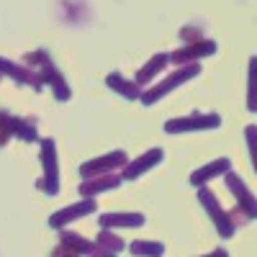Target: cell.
<instances>
[{
  "label": "cell",
  "instance_id": "3957f363",
  "mask_svg": "<svg viewBox=\"0 0 257 257\" xmlns=\"http://www.w3.org/2000/svg\"><path fill=\"white\" fill-rule=\"evenodd\" d=\"M224 180H226V188L231 190V196L237 198V211L229 213L231 221H234V226H237V224H247V221H254V216H257L254 196L247 190V185L242 183V178H239L237 173H231V170H226Z\"/></svg>",
  "mask_w": 257,
  "mask_h": 257
},
{
  "label": "cell",
  "instance_id": "277c9868",
  "mask_svg": "<svg viewBox=\"0 0 257 257\" xmlns=\"http://www.w3.org/2000/svg\"><path fill=\"white\" fill-rule=\"evenodd\" d=\"M41 167H44V178L36 183V188L44 193V196L54 198L59 193V160H57V144L52 137L41 139Z\"/></svg>",
  "mask_w": 257,
  "mask_h": 257
},
{
  "label": "cell",
  "instance_id": "ffe728a7",
  "mask_svg": "<svg viewBox=\"0 0 257 257\" xmlns=\"http://www.w3.org/2000/svg\"><path fill=\"white\" fill-rule=\"evenodd\" d=\"M95 242L103 247L105 254H118V252H123V247H126L123 239L113 234V229H100V234H98V239H95Z\"/></svg>",
  "mask_w": 257,
  "mask_h": 257
},
{
  "label": "cell",
  "instance_id": "e0dca14e",
  "mask_svg": "<svg viewBox=\"0 0 257 257\" xmlns=\"http://www.w3.org/2000/svg\"><path fill=\"white\" fill-rule=\"evenodd\" d=\"M105 85L126 100H139L142 98V85L137 80H126L121 72H108L105 75Z\"/></svg>",
  "mask_w": 257,
  "mask_h": 257
},
{
  "label": "cell",
  "instance_id": "4fadbf2b",
  "mask_svg": "<svg viewBox=\"0 0 257 257\" xmlns=\"http://www.w3.org/2000/svg\"><path fill=\"white\" fill-rule=\"evenodd\" d=\"M0 75H3V77H13L18 85H29V88H34L36 93H41V88H44L31 67H26V64H21V62H13L8 57H0Z\"/></svg>",
  "mask_w": 257,
  "mask_h": 257
},
{
  "label": "cell",
  "instance_id": "44dd1931",
  "mask_svg": "<svg viewBox=\"0 0 257 257\" xmlns=\"http://www.w3.org/2000/svg\"><path fill=\"white\" fill-rule=\"evenodd\" d=\"M128 252H132V254H155V257H160V254H165V244H160V242H142V239H137V242L128 244Z\"/></svg>",
  "mask_w": 257,
  "mask_h": 257
},
{
  "label": "cell",
  "instance_id": "ac0fdd59",
  "mask_svg": "<svg viewBox=\"0 0 257 257\" xmlns=\"http://www.w3.org/2000/svg\"><path fill=\"white\" fill-rule=\"evenodd\" d=\"M167 64H170V54L167 52H160V54H155L152 59H149V62H144V67L137 72V82L139 85H147V82H152L165 67H167Z\"/></svg>",
  "mask_w": 257,
  "mask_h": 257
},
{
  "label": "cell",
  "instance_id": "9c48e42d",
  "mask_svg": "<svg viewBox=\"0 0 257 257\" xmlns=\"http://www.w3.org/2000/svg\"><path fill=\"white\" fill-rule=\"evenodd\" d=\"M62 231V229H59ZM52 254H90V257H105L103 247L98 242H90V239H82L77 237L75 231H62V239H59V247L52 252Z\"/></svg>",
  "mask_w": 257,
  "mask_h": 257
},
{
  "label": "cell",
  "instance_id": "8fae6325",
  "mask_svg": "<svg viewBox=\"0 0 257 257\" xmlns=\"http://www.w3.org/2000/svg\"><path fill=\"white\" fill-rule=\"evenodd\" d=\"M219 52V44L213 39H201V41H193V44H185L175 52H170V62L173 64H188V62H198L203 57H211Z\"/></svg>",
  "mask_w": 257,
  "mask_h": 257
},
{
  "label": "cell",
  "instance_id": "cb8c5ba5",
  "mask_svg": "<svg viewBox=\"0 0 257 257\" xmlns=\"http://www.w3.org/2000/svg\"><path fill=\"white\" fill-rule=\"evenodd\" d=\"M180 39L188 41V44H193V41H201L206 36H203V29L201 26H183L180 29Z\"/></svg>",
  "mask_w": 257,
  "mask_h": 257
},
{
  "label": "cell",
  "instance_id": "d4e9b609",
  "mask_svg": "<svg viewBox=\"0 0 257 257\" xmlns=\"http://www.w3.org/2000/svg\"><path fill=\"white\" fill-rule=\"evenodd\" d=\"M254 134H257V128H254V123H249V126L244 128V139H247V149H249L252 162H254Z\"/></svg>",
  "mask_w": 257,
  "mask_h": 257
},
{
  "label": "cell",
  "instance_id": "7c38bea8",
  "mask_svg": "<svg viewBox=\"0 0 257 257\" xmlns=\"http://www.w3.org/2000/svg\"><path fill=\"white\" fill-rule=\"evenodd\" d=\"M162 160H165V152L160 147H155V149H147L144 155H139L134 162H126L121 170V178L123 180H137L139 175H144V173H149L152 167H157V165H162Z\"/></svg>",
  "mask_w": 257,
  "mask_h": 257
},
{
  "label": "cell",
  "instance_id": "7402d4cb",
  "mask_svg": "<svg viewBox=\"0 0 257 257\" xmlns=\"http://www.w3.org/2000/svg\"><path fill=\"white\" fill-rule=\"evenodd\" d=\"M11 137H13V116L0 111V147H6Z\"/></svg>",
  "mask_w": 257,
  "mask_h": 257
},
{
  "label": "cell",
  "instance_id": "5bb4252c",
  "mask_svg": "<svg viewBox=\"0 0 257 257\" xmlns=\"http://www.w3.org/2000/svg\"><path fill=\"white\" fill-rule=\"evenodd\" d=\"M121 183H123L121 175H116V173H105V175H95V178H82V183L77 185V190H80V196H82V198H95L98 193H103V190H113V188H118Z\"/></svg>",
  "mask_w": 257,
  "mask_h": 257
},
{
  "label": "cell",
  "instance_id": "9a60e30c",
  "mask_svg": "<svg viewBox=\"0 0 257 257\" xmlns=\"http://www.w3.org/2000/svg\"><path fill=\"white\" fill-rule=\"evenodd\" d=\"M147 224V216L139 211H123V213H103L98 219L100 229H139Z\"/></svg>",
  "mask_w": 257,
  "mask_h": 257
},
{
  "label": "cell",
  "instance_id": "2e32d148",
  "mask_svg": "<svg viewBox=\"0 0 257 257\" xmlns=\"http://www.w3.org/2000/svg\"><path fill=\"white\" fill-rule=\"evenodd\" d=\"M226 170H231V160L229 157H219V160H213V162H208V165H203L198 170H193V173H190V185L201 188V185L211 183L213 178L224 175Z\"/></svg>",
  "mask_w": 257,
  "mask_h": 257
},
{
  "label": "cell",
  "instance_id": "30bf717a",
  "mask_svg": "<svg viewBox=\"0 0 257 257\" xmlns=\"http://www.w3.org/2000/svg\"><path fill=\"white\" fill-rule=\"evenodd\" d=\"M95 208H98V203H95L93 198H85L82 203H70V206H64V208H59V211L52 213V216H49V226L59 231V229H64V226H70L72 221L95 213Z\"/></svg>",
  "mask_w": 257,
  "mask_h": 257
},
{
  "label": "cell",
  "instance_id": "ba28073f",
  "mask_svg": "<svg viewBox=\"0 0 257 257\" xmlns=\"http://www.w3.org/2000/svg\"><path fill=\"white\" fill-rule=\"evenodd\" d=\"M57 13L64 26H88L93 21L88 0H57Z\"/></svg>",
  "mask_w": 257,
  "mask_h": 257
},
{
  "label": "cell",
  "instance_id": "52a82bcc",
  "mask_svg": "<svg viewBox=\"0 0 257 257\" xmlns=\"http://www.w3.org/2000/svg\"><path fill=\"white\" fill-rule=\"evenodd\" d=\"M128 162V155L123 149H113V152L103 155V157H95V160H88L80 165V175L82 178H95V175H105V173H116L123 165Z\"/></svg>",
  "mask_w": 257,
  "mask_h": 257
},
{
  "label": "cell",
  "instance_id": "603a6c76",
  "mask_svg": "<svg viewBox=\"0 0 257 257\" xmlns=\"http://www.w3.org/2000/svg\"><path fill=\"white\" fill-rule=\"evenodd\" d=\"M254 57H249V64H247V88H249V93H247V108L249 111H254Z\"/></svg>",
  "mask_w": 257,
  "mask_h": 257
},
{
  "label": "cell",
  "instance_id": "7a4b0ae2",
  "mask_svg": "<svg viewBox=\"0 0 257 257\" xmlns=\"http://www.w3.org/2000/svg\"><path fill=\"white\" fill-rule=\"evenodd\" d=\"M201 75V64L198 62H188V64H180V67L173 72V75H167L162 82H157L155 88H149V90H144L142 93V103L144 105H155V103H160L167 93H173L175 88H180V85H185L188 80H193V77H198Z\"/></svg>",
  "mask_w": 257,
  "mask_h": 257
},
{
  "label": "cell",
  "instance_id": "6da1fadb",
  "mask_svg": "<svg viewBox=\"0 0 257 257\" xmlns=\"http://www.w3.org/2000/svg\"><path fill=\"white\" fill-rule=\"evenodd\" d=\"M24 62H26V67H39V75H36L39 82L49 85V88L54 90V98L59 103H67L72 98V90H70L67 80H64V75L57 70V64L52 62L47 49H34V52L24 54Z\"/></svg>",
  "mask_w": 257,
  "mask_h": 257
},
{
  "label": "cell",
  "instance_id": "d6986e66",
  "mask_svg": "<svg viewBox=\"0 0 257 257\" xmlns=\"http://www.w3.org/2000/svg\"><path fill=\"white\" fill-rule=\"evenodd\" d=\"M13 137H18L21 142H39V132H36V118H21L13 116Z\"/></svg>",
  "mask_w": 257,
  "mask_h": 257
},
{
  "label": "cell",
  "instance_id": "5b68a950",
  "mask_svg": "<svg viewBox=\"0 0 257 257\" xmlns=\"http://www.w3.org/2000/svg\"><path fill=\"white\" fill-rule=\"evenodd\" d=\"M221 126L219 113H190L180 118H170L165 121V134H185V132H213Z\"/></svg>",
  "mask_w": 257,
  "mask_h": 257
},
{
  "label": "cell",
  "instance_id": "8992f818",
  "mask_svg": "<svg viewBox=\"0 0 257 257\" xmlns=\"http://www.w3.org/2000/svg\"><path fill=\"white\" fill-rule=\"evenodd\" d=\"M198 203L206 208V213H208V219L213 221V226H216V231H219V237L221 239H231L234 237V221H231V216L221 208V203L216 201V196L206 188V185H201L198 188Z\"/></svg>",
  "mask_w": 257,
  "mask_h": 257
}]
</instances>
